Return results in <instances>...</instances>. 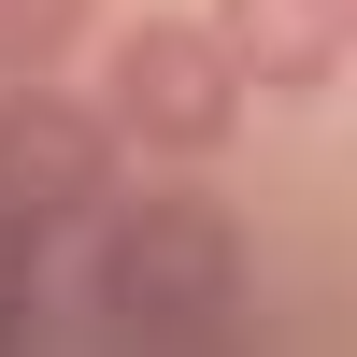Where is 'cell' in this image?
Wrapping results in <instances>:
<instances>
[{
	"label": "cell",
	"mask_w": 357,
	"mask_h": 357,
	"mask_svg": "<svg viewBox=\"0 0 357 357\" xmlns=\"http://www.w3.org/2000/svg\"><path fill=\"white\" fill-rule=\"evenodd\" d=\"M86 314L129 343H215L243 314V229L215 186H114L86 229Z\"/></svg>",
	"instance_id": "cell-1"
},
{
	"label": "cell",
	"mask_w": 357,
	"mask_h": 357,
	"mask_svg": "<svg viewBox=\"0 0 357 357\" xmlns=\"http://www.w3.org/2000/svg\"><path fill=\"white\" fill-rule=\"evenodd\" d=\"M114 129L143 143V158H215L229 129H243V57L215 43V15H129L114 29V72H100Z\"/></svg>",
	"instance_id": "cell-2"
},
{
	"label": "cell",
	"mask_w": 357,
	"mask_h": 357,
	"mask_svg": "<svg viewBox=\"0 0 357 357\" xmlns=\"http://www.w3.org/2000/svg\"><path fill=\"white\" fill-rule=\"evenodd\" d=\"M114 100H72L57 72H0V200L15 215H43V229H72V215H100L114 200Z\"/></svg>",
	"instance_id": "cell-3"
},
{
	"label": "cell",
	"mask_w": 357,
	"mask_h": 357,
	"mask_svg": "<svg viewBox=\"0 0 357 357\" xmlns=\"http://www.w3.org/2000/svg\"><path fill=\"white\" fill-rule=\"evenodd\" d=\"M215 43L243 57L257 100H314L357 57V29H343V0H215Z\"/></svg>",
	"instance_id": "cell-4"
},
{
	"label": "cell",
	"mask_w": 357,
	"mask_h": 357,
	"mask_svg": "<svg viewBox=\"0 0 357 357\" xmlns=\"http://www.w3.org/2000/svg\"><path fill=\"white\" fill-rule=\"evenodd\" d=\"M100 29V0H0V72H57Z\"/></svg>",
	"instance_id": "cell-5"
},
{
	"label": "cell",
	"mask_w": 357,
	"mask_h": 357,
	"mask_svg": "<svg viewBox=\"0 0 357 357\" xmlns=\"http://www.w3.org/2000/svg\"><path fill=\"white\" fill-rule=\"evenodd\" d=\"M29 301H43V215H15V200H0V343L29 329Z\"/></svg>",
	"instance_id": "cell-6"
},
{
	"label": "cell",
	"mask_w": 357,
	"mask_h": 357,
	"mask_svg": "<svg viewBox=\"0 0 357 357\" xmlns=\"http://www.w3.org/2000/svg\"><path fill=\"white\" fill-rule=\"evenodd\" d=\"M343 29H357V0H343Z\"/></svg>",
	"instance_id": "cell-7"
}]
</instances>
